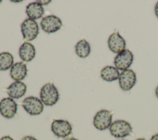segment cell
Returning a JSON list of instances; mask_svg holds the SVG:
<instances>
[{"label": "cell", "mask_w": 158, "mask_h": 140, "mask_svg": "<svg viewBox=\"0 0 158 140\" xmlns=\"http://www.w3.org/2000/svg\"><path fill=\"white\" fill-rule=\"evenodd\" d=\"M59 94L57 88L52 83L44 84L40 91L41 102L48 106H52L58 101Z\"/></svg>", "instance_id": "1"}, {"label": "cell", "mask_w": 158, "mask_h": 140, "mask_svg": "<svg viewBox=\"0 0 158 140\" xmlns=\"http://www.w3.org/2000/svg\"><path fill=\"white\" fill-rule=\"evenodd\" d=\"M110 134L115 138H124L132 133V128L130 124L123 120H117L110 125L109 127Z\"/></svg>", "instance_id": "2"}, {"label": "cell", "mask_w": 158, "mask_h": 140, "mask_svg": "<svg viewBox=\"0 0 158 140\" xmlns=\"http://www.w3.org/2000/svg\"><path fill=\"white\" fill-rule=\"evenodd\" d=\"M21 31L25 40L32 41L37 37L39 33L38 23L35 20L27 19L21 24Z\"/></svg>", "instance_id": "3"}, {"label": "cell", "mask_w": 158, "mask_h": 140, "mask_svg": "<svg viewBox=\"0 0 158 140\" xmlns=\"http://www.w3.org/2000/svg\"><path fill=\"white\" fill-rule=\"evenodd\" d=\"M112 114L105 109L98 111L94 117L93 125L94 127L101 131L105 130L110 127L112 124Z\"/></svg>", "instance_id": "4"}, {"label": "cell", "mask_w": 158, "mask_h": 140, "mask_svg": "<svg viewBox=\"0 0 158 140\" xmlns=\"http://www.w3.org/2000/svg\"><path fill=\"white\" fill-rule=\"evenodd\" d=\"M22 105L25 110L31 115H40L44 109L41 101L34 96H29L25 98L22 101Z\"/></svg>", "instance_id": "5"}, {"label": "cell", "mask_w": 158, "mask_h": 140, "mask_svg": "<svg viewBox=\"0 0 158 140\" xmlns=\"http://www.w3.org/2000/svg\"><path fill=\"white\" fill-rule=\"evenodd\" d=\"M133 60V54L132 52L128 49H124L115 56L114 64L116 68L123 71L130 67Z\"/></svg>", "instance_id": "6"}, {"label": "cell", "mask_w": 158, "mask_h": 140, "mask_svg": "<svg viewBox=\"0 0 158 140\" xmlns=\"http://www.w3.org/2000/svg\"><path fill=\"white\" fill-rule=\"evenodd\" d=\"M70 123L64 120H54L51 124V131L59 138H65L72 133Z\"/></svg>", "instance_id": "7"}, {"label": "cell", "mask_w": 158, "mask_h": 140, "mask_svg": "<svg viewBox=\"0 0 158 140\" xmlns=\"http://www.w3.org/2000/svg\"><path fill=\"white\" fill-rule=\"evenodd\" d=\"M136 76L133 70L127 69L121 72L118 78V83L120 88L123 91L130 90L135 84Z\"/></svg>", "instance_id": "8"}, {"label": "cell", "mask_w": 158, "mask_h": 140, "mask_svg": "<svg viewBox=\"0 0 158 140\" xmlns=\"http://www.w3.org/2000/svg\"><path fill=\"white\" fill-rule=\"evenodd\" d=\"M61 20L55 15H48L43 18L41 22L42 30L48 33H52L58 31L62 27Z\"/></svg>", "instance_id": "9"}, {"label": "cell", "mask_w": 158, "mask_h": 140, "mask_svg": "<svg viewBox=\"0 0 158 140\" xmlns=\"http://www.w3.org/2000/svg\"><path fill=\"white\" fill-rule=\"evenodd\" d=\"M17 111V104L10 97H5L0 102V113L6 118H13Z\"/></svg>", "instance_id": "10"}, {"label": "cell", "mask_w": 158, "mask_h": 140, "mask_svg": "<svg viewBox=\"0 0 158 140\" xmlns=\"http://www.w3.org/2000/svg\"><path fill=\"white\" fill-rule=\"evenodd\" d=\"M107 43L110 50L117 54L123 51L126 46L125 39L120 35L118 32H115L110 35L108 38Z\"/></svg>", "instance_id": "11"}, {"label": "cell", "mask_w": 158, "mask_h": 140, "mask_svg": "<svg viewBox=\"0 0 158 140\" xmlns=\"http://www.w3.org/2000/svg\"><path fill=\"white\" fill-rule=\"evenodd\" d=\"M26 91L27 86L22 81H15L7 88V94L12 99L20 98L24 96Z\"/></svg>", "instance_id": "12"}, {"label": "cell", "mask_w": 158, "mask_h": 140, "mask_svg": "<svg viewBox=\"0 0 158 140\" xmlns=\"http://www.w3.org/2000/svg\"><path fill=\"white\" fill-rule=\"evenodd\" d=\"M27 74V67L25 64L22 62H19L14 64L10 70L11 78L16 81H20L25 78Z\"/></svg>", "instance_id": "13"}, {"label": "cell", "mask_w": 158, "mask_h": 140, "mask_svg": "<svg viewBox=\"0 0 158 140\" xmlns=\"http://www.w3.org/2000/svg\"><path fill=\"white\" fill-rule=\"evenodd\" d=\"M19 54L23 61L30 62L35 56V48L32 44L27 41L24 42L19 47Z\"/></svg>", "instance_id": "14"}, {"label": "cell", "mask_w": 158, "mask_h": 140, "mask_svg": "<svg viewBox=\"0 0 158 140\" xmlns=\"http://www.w3.org/2000/svg\"><path fill=\"white\" fill-rule=\"evenodd\" d=\"M44 13L43 6L38 2L30 3L26 7V14L29 19L36 20L42 17Z\"/></svg>", "instance_id": "15"}, {"label": "cell", "mask_w": 158, "mask_h": 140, "mask_svg": "<svg viewBox=\"0 0 158 140\" xmlns=\"http://www.w3.org/2000/svg\"><path fill=\"white\" fill-rule=\"evenodd\" d=\"M120 76L119 72L117 68L112 66H106L101 71V78L109 82H111L118 79Z\"/></svg>", "instance_id": "16"}, {"label": "cell", "mask_w": 158, "mask_h": 140, "mask_svg": "<svg viewBox=\"0 0 158 140\" xmlns=\"http://www.w3.org/2000/svg\"><path fill=\"white\" fill-rule=\"evenodd\" d=\"M75 52L81 58H85L89 56L91 52V47L89 43L85 39L79 41L75 45Z\"/></svg>", "instance_id": "17"}, {"label": "cell", "mask_w": 158, "mask_h": 140, "mask_svg": "<svg viewBox=\"0 0 158 140\" xmlns=\"http://www.w3.org/2000/svg\"><path fill=\"white\" fill-rule=\"evenodd\" d=\"M13 56L8 52L0 53V70L5 71L11 68L14 65Z\"/></svg>", "instance_id": "18"}, {"label": "cell", "mask_w": 158, "mask_h": 140, "mask_svg": "<svg viewBox=\"0 0 158 140\" xmlns=\"http://www.w3.org/2000/svg\"><path fill=\"white\" fill-rule=\"evenodd\" d=\"M22 140H37V139L31 136H24Z\"/></svg>", "instance_id": "19"}, {"label": "cell", "mask_w": 158, "mask_h": 140, "mask_svg": "<svg viewBox=\"0 0 158 140\" xmlns=\"http://www.w3.org/2000/svg\"><path fill=\"white\" fill-rule=\"evenodd\" d=\"M37 2L42 6V5H46L49 4V2H51V1H37Z\"/></svg>", "instance_id": "20"}, {"label": "cell", "mask_w": 158, "mask_h": 140, "mask_svg": "<svg viewBox=\"0 0 158 140\" xmlns=\"http://www.w3.org/2000/svg\"><path fill=\"white\" fill-rule=\"evenodd\" d=\"M0 140H14V139L9 136H3L2 138H1L0 139Z\"/></svg>", "instance_id": "21"}, {"label": "cell", "mask_w": 158, "mask_h": 140, "mask_svg": "<svg viewBox=\"0 0 158 140\" xmlns=\"http://www.w3.org/2000/svg\"><path fill=\"white\" fill-rule=\"evenodd\" d=\"M154 11H155V14H156V17L158 18V1L157 2V3H156V4L155 6Z\"/></svg>", "instance_id": "22"}, {"label": "cell", "mask_w": 158, "mask_h": 140, "mask_svg": "<svg viewBox=\"0 0 158 140\" xmlns=\"http://www.w3.org/2000/svg\"><path fill=\"white\" fill-rule=\"evenodd\" d=\"M150 140H158V133L153 135L150 139Z\"/></svg>", "instance_id": "23"}, {"label": "cell", "mask_w": 158, "mask_h": 140, "mask_svg": "<svg viewBox=\"0 0 158 140\" xmlns=\"http://www.w3.org/2000/svg\"><path fill=\"white\" fill-rule=\"evenodd\" d=\"M65 140H78V139L73 137H69V138H67Z\"/></svg>", "instance_id": "24"}, {"label": "cell", "mask_w": 158, "mask_h": 140, "mask_svg": "<svg viewBox=\"0 0 158 140\" xmlns=\"http://www.w3.org/2000/svg\"><path fill=\"white\" fill-rule=\"evenodd\" d=\"M156 95L157 97L158 98V86H157V88L156 89Z\"/></svg>", "instance_id": "25"}, {"label": "cell", "mask_w": 158, "mask_h": 140, "mask_svg": "<svg viewBox=\"0 0 158 140\" xmlns=\"http://www.w3.org/2000/svg\"><path fill=\"white\" fill-rule=\"evenodd\" d=\"M136 140H146V139H144V138H138V139H137Z\"/></svg>", "instance_id": "26"}, {"label": "cell", "mask_w": 158, "mask_h": 140, "mask_svg": "<svg viewBox=\"0 0 158 140\" xmlns=\"http://www.w3.org/2000/svg\"><path fill=\"white\" fill-rule=\"evenodd\" d=\"M1 2H2V1H1V0H0V3H1Z\"/></svg>", "instance_id": "27"}, {"label": "cell", "mask_w": 158, "mask_h": 140, "mask_svg": "<svg viewBox=\"0 0 158 140\" xmlns=\"http://www.w3.org/2000/svg\"><path fill=\"white\" fill-rule=\"evenodd\" d=\"M120 140H125V139H120Z\"/></svg>", "instance_id": "28"}]
</instances>
